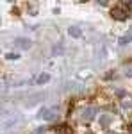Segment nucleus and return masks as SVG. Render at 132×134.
Returning a JSON list of instances; mask_svg holds the SVG:
<instances>
[{"label":"nucleus","instance_id":"0eeeda50","mask_svg":"<svg viewBox=\"0 0 132 134\" xmlns=\"http://www.w3.org/2000/svg\"><path fill=\"white\" fill-rule=\"evenodd\" d=\"M48 81H50V75H48V73H41L39 77L36 79V82H38V84H47Z\"/></svg>","mask_w":132,"mask_h":134},{"label":"nucleus","instance_id":"f8f14e48","mask_svg":"<svg viewBox=\"0 0 132 134\" xmlns=\"http://www.w3.org/2000/svg\"><path fill=\"white\" fill-rule=\"evenodd\" d=\"M45 131H47V127H39V129L36 131V134H43V132H45Z\"/></svg>","mask_w":132,"mask_h":134},{"label":"nucleus","instance_id":"7ed1b4c3","mask_svg":"<svg viewBox=\"0 0 132 134\" xmlns=\"http://www.w3.org/2000/svg\"><path fill=\"white\" fill-rule=\"evenodd\" d=\"M95 116H96V107H95V105H88V107L81 113V118L84 120V122H91Z\"/></svg>","mask_w":132,"mask_h":134},{"label":"nucleus","instance_id":"ddd939ff","mask_svg":"<svg viewBox=\"0 0 132 134\" xmlns=\"http://www.w3.org/2000/svg\"><path fill=\"white\" fill-rule=\"evenodd\" d=\"M61 52V45H55V48H54V54H59Z\"/></svg>","mask_w":132,"mask_h":134},{"label":"nucleus","instance_id":"1a4fd4ad","mask_svg":"<svg viewBox=\"0 0 132 134\" xmlns=\"http://www.w3.org/2000/svg\"><path fill=\"white\" fill-rule=\"evenodd\" d=\"M123 75H125V77H129V79H132V64L125 66V70H123Z\"/></svg>","mask_w":132,"mask_h":134},{"label":"nucleus","instance_id":"f03ea898","mask_svg":"<svg viewBox=\"0 0 132 134\" xmlns=\"http://www.w3.org/2000/svg\"><path fill=\"white\" fill-rule=\"evenodd\" d=\"M41 116L47 120V122H55L59 118V107H50V109H43L41 111Z\"/></svg>","mask_w":132,"mask_h":134},{"label":"nucleus","instance_id":"6e6552de","mask_svg":"<svg viewBox=\"0 0 132 134\" xmlns=\"http://www.w3.org/2000/svg\"><path fill=\"white\" fill-rule=\"evenodd\" d=\"M130 41H132V34L123 36V38H120V40H118V43H120V45H127V43H130Z\"/></svg>","mask_w":132,"mask_h":134},{"label":"nucleus","instance_id":"39448f33","mask_svg":"<svg viewBox=\"0 0 132 134\" xmlns=\"http://www.w3.org/2000/svg\"><path fill=\"white\" fill-rule=\"evenodd\" d=\"M111 122H112V116L109 113H104L100 116V125H102V127H109V125H111Z\"/></svg>","mask_w":132,"mask_h":134},{"label":"nucleus","instance_id":"4468645a","mask_svg":"<svg viewBox=\"0 0 132 134\" xmlns=\"http://www.w3.org/2000/svg\"><path fill=\"white\" fill-rule=\"evenodd\" d=\"M105 134H116V132H112V131H107V132H105Z\"/></svg>","mask_w":132,"mask_h":134},{"label":"nucleus","instance_id":"f257e3e1","mask_svg":"<svg viewBox=\"0 0 132 134\" xmlns=\"http://www.w3.org/2000/svg\"><path fill=\"white\" fill-rule=\"evenodd\" d=\"M111 16H112V20H127L129 18V13H127V9L123 7V5H116V7H112L111 9Z\"/></svg>","mask_w":132,"mask_h":134},{"label":"nucleus","instance_id":"9d476101","mask_svg":"<svg viewBox=\"0 0 132 134\" xmlns=\"http://www.w3.org/2000/svg\"><path fill=\"white\" fill-rule=\"evenodd\" d=\"M20 55L18 54H13V52H9V54H5V59H18Z\"/></svg>","mask_w":132,"mask_h":134},{"label":"nucleus","instance_id":"20e7f679","mask_svg":"<svg viewBox=\"0 0 132 134\" xmlns=\"http://www.w3.org/2000/svg\"><path fill=\"white\" fill-rule=\"evenodd\" d=\"M14 43H16V47H20V48H23V50H29V48L32 47V41L29 40V38H18Z\"/></svg>","mask_w":132,"mask_h":134},{"label":"nucleus","instance_id":"dca6fc26","mask_svg":"<svg viewBox=\"0 0 132 134\" xmlns=\"http://www.w3.org/2000/svg\"><path fill=\"white\" fill-rule=\"evenodd\" d=\"M88 134H93V132H88Z\"/></svg>","mask_w":132,"mask_h":134},{"label":"nucleus","instance_id":"423d86ee","mask_svg":"<svg viewBox=\"0 0 132 134\" xmlns=\"http://www.w3.org/2000/svg\"><path fill=\"white\" fill-rule=\"evenodd\" d=\"M68 34H70L71 38H81V36H82V31L77 27V25H71V27H68Z\"/></svg>","mask_w":132,"mask_h":134},{"label":"nucleus","instance_id":"9b49d317","mask_svg":"<svg viewBox=\"0 0 132 134\" xmlns=\"http://www.w3.org/2000/svg\"><path fill=\"white\" fill-rule=\"evenodd\" d=\"M116 95H118L120 98H123V97H125V91H123V90H116Z\"/></svg>","mask_w":132,"mask_h":134},{"label":"nucleus","instance_id":"2eb2a0df","mask_svg":"<svg viewBox=\"0 0 132 134\" xmlns=\"http://www.w3.org/2000/svg\"><path fill=\"white\" fill-rule=\"evenodd\" d=\"M130 134H132V125H130Z\"/></svg>","mask_w":132,"mask_h":134}]
</instances>
